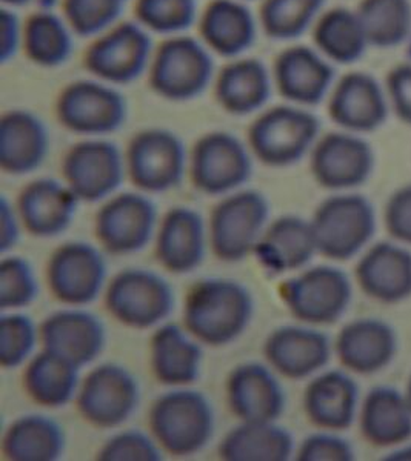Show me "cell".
<instances>
[{"mask_svg":"<svg viewBox=\"0 0 411 461\" xmlns=\"http://www.w3.org/2000/svg\"><path fill=\"white\" fill-rule=\"evenodd\" d=\"M254 312L251 294L232 278H204L187 294L184 325L193 339L211 348L238 340Z\"/></svg>","mask_w":411,"mask_h":461,"instance_id":"obj_1","label":"cell"},{"mask_svg":"<svg viewBox=\"0 0 411 461\" xmlns=\"http://www.w3.org/2000/svg\"><path fill=\"white\" fill-rule=\"evenodd\" d=\"M148 423L162 449L174 456H188L201 452L213 438L215 411L204 393L178 389L151 404Z\"/></svg>","mask_w":411,"mask_h":461,"instance_id":"obj_2","label":"cell"},{"mask_svg":"<svg viewBox=\"0 0 411 461\" xmlns=\"http://www.w3.org/2000/svg\"><path fill=\"white\" fill-rule=\"evenodd\" d=\"M317 252L336 262L356 258L373 240L376 211L365 195L336 194L324 200L311 219Z\"/></svg>","mask_w":411,"mask_h":461,"instance_id":"obj_3","label":"cell"},{"mask_svg":"<svg viewBox=\"0 0 411 461\" xmlns=\"http://www.w3.org/2000/svg\"><path fill=\"white\" fill-rule=\"evenodd\" d=\"M321 122L297 106H274L265 111L248 130L254 158L271 168H287L301 162L315 148Z\"/></svg>","mask_w":411,"mask_h":461,"instance_id":"obj_4","label":"cell"},{"mask_svg":"<svg viewBox=\"0 0 411 461\" xmlns=\"http://www.w3.org/2000/svg\"><path fill=\"white\" fill-rule=\"evenodd\" d=\"M280 300L296 320L306 325H333L353 299V286L342 269L315 267L280 285Z\"/></svg>","mask_w":411,"mask_h":461,"instance_id":"obj_5","label":"cell"},{"mask_svg":"<svg viewBox=\"0 0 411 461\" xmlns=\"http://www.w3.org/2000/svg\"><path fill=\"white\" fill-rule=\"evenodd\" d=\"M215 62L208 47L188 36L165 41L150 65V85L156 95L173 102L196 99L208 88Z\"/></svg>","mask_w":411,"mask_h":461,"instance_id":"obj_6","label":"cell"},{"mask_svg":"<svg viewBox=\"0 0 411 461\" xmlns=\"http://www.w3.org/2000/svg\"><path fill=\"white\" fill-rule=\"evenodd\" d=\"M269 219V202L258 191H242L211 211L210 245L221 262H242L253 254Z\"/></svg>","mask_w":411,"mask_h":461,"instance_id":"obj_7","label":"cell"},{"mask_svg":"<svg viewBox=\"0 0 411 461\" xmlns=\"http://www.w3.org/2000/svg\"><path fill=\"white\" fill-rule=\"evenodd\" d=\"M105 306L122 325L150 330L173 312L174 291L164 277L153 271L125 269L108 285Z\"/></svg>","mask_w":411,"mask_h":461,"instance_id":"obj_8","label":"cell"},{"mask_svg":"<svg viewBox=\"0 0 411 461\" xmlns=\"http://www.w3.org/2000/svg\"><path fill=\"white\" fill-rule=\"evenodd\" d=\"M125 160L132 185L148 194L178 188L187 171L182 139L160 128L145 130L132 137Z\"/></svg>","mask_w":411,"mask_h":461,"instance_id":"obj_9","label":"cell"},{"mask_svg":"<svg viewBox=\"0 0 411 461\" xmlns=\"http://www.w3.org/2000/svg\"><path fill=\"white\" fill-rule=\"evenodd\" d=\"M141 402L136 377L128 369L105 363L93 369L80 383L76 403L82 419L101 429L123 425Z\"/></svg>","mask_w":411,"mask_h":461,"instance_id":"obj_10","label":"cell"},{"mask_svg":"<svg viewBox=\"0 0 411 461\" xmlns=\"http://www.w3.org/2000/svg\"><path fill=\"white\" fill-rule=\"evenodd\" d=\"M60 125L84 136H104L121 130L128 117L125 97L105 82L79 80L60 93L56 105Z\"/></svg>","mask_w":411,"mask_h":461,"instance_id":"obj_11","label":"cell"},{"mask_svg":"<svg viewBox=\"0 0 411 461\" xmlns=\"http://www.w3.org/2000/svg\"><path fill=\"white\" fill-rule=\"evenodd\" d=\"M153 42L147 28L125 22L99 37L85 53V68L111 85L139 79L153 60Z\"/></svg>","mask_w":411,"mask_h":461,"instance_id":"obj_12","label":"cell"},{"mask_svg":"<svg viewBox=\"0 0 411 461\" xmlns=\"http://www.w3.org/2000/svg\"><path fill=\"white\" fill-rule=\"evenodd\" d=\"M190 174L195 188L204 194H227L251 178L253 162L238 137L208 132L193 148Z\"/></svg>","mask_w":411,"mask_h":461,"instance_id":"obj_13","label":"cell"},{"mask_svg":"<svg viewBox=\"0 0 411 461\" xmlns=\"http://www.w3.org/2000/svg\"><path fill=\"white\" fill-rule=\"evenodd\" d=\"M310 169L321 188L350 191L373 176L375 152L358 134L330 132L311 149Z\"/></svg>","mask_w":411,"mask_h":461,"instance_id":"obj_14","label":"cell"},{"mask_svg":"<svg viewBox=\"0 0 411 461\" xmlns=\"http://www.w3.org/2000/svg\"><path fill=\"white\" fill-rule=\"evenodd\" d=\"M47 280L54 299L60 303L69 306L93 303L105 286V258L90 243L69 241L50 258Z\"/></svg>","mask_w":411,"mask_h":461,"instance_id":"obj_15","label":"cell"},{"mask_svg":"<svg viewBox=\"0 0 411 461\" xmlns=\"http://www.w3.org/2000/svg\"><path fill=\"white\" fill-rule=\"evenodd\" d=\"M127 160L114 143L85 140L69 148L62 163L65 184L80 202L96 203L121 188Z\"/></svg>","mask_w":411,"mask_h":461,"instance_id":"obj_16","label":"cell"},{"mask_svg":"<svg viewBox=\"0 0 411 461\" xmlns=\"http://www.w3.org/2000/svg\"><path fill=\"white\" fill-rule=\"evenodd\" d=\"M158 210L142 194L125 193L104 204L96 215V236L111 256L142 251L151 241Z\"/></svg>","mask_w":411,"mask_h":461,"instance_id":"obj_17","label":"cell"},{"mask_svg":"<svg viewBox=\"0 0 411 461\" xmlns=\"http://www.w3.org/2000/svg\"><path fill=\"white\" fill-rule=\"evenodd\" d=\"M399 351L396 330L385 320L365 317L343 326L334 352L347 371L359 375L380 373L395 362Z\"/></svg>","mask_w":411,"mask_h":461,"instance_id":"obj_18","label":"cell"},{"mask_svg":"<svg viewBox=\"0 0 411 461\" xmlns=\"http://www.w3.org/2000/svg\"><path fill=\"white\" fill-rule=\"evenodd\" d=\"M228 408L241 423H276L285 412V391L269 367L243 363L227 380Z\"/></svg>","mask_w":411,"mask_h":461,"instance_id":"obj_19","label":"cell"},{"mask_svg":"<svg viewBox=\"0 0 411 461\" xmlns=\"http://www.w3.org/2000/svg\"><path fill=\"white\" fill-rule=\"evenodd\" d=\"M328 114L343 131L373 132L387 121L388 97L370 74L350 73L334 85Z\"/></svg>","mask_w":411,"mask_h":461,"instance_id":"obj_20","label":"cell"},{"mask_svg":"<svg viewBox=\"0 0 411 461\" xmlns=\"http://www.w3.org/2000/svg\"><path fill=\"white\" fill-rule=\"evenodd\" d=\"M332 351L327 334L304 326L278 328L264 343L269 366L290 380H304L319 373L330 362Z\"/></svg>","mask_w":411,"mask_h":461,"instance_id":"obj_21","label":"cell"},{"mask_svg":"<svg viewBox=\"0 0 411 461\" xmlns=\"http://www.w3.org/2000/svg\"><path fill=\"white\" fill-rule=\"evenodd\" d=\"M356 282L369 299L384 304L411 297V251L397 241H379L356 265Z\"/></svg>","mask_w":411,"mask_h":461,"instance_id":"obj_22","label":"cell"},{"mask_svg":"<svg viewBox=\"0 0 411 461\" xmlns=\"http://www.w3.org/2000/svg\"><path fill=\"white\" fill-rule=\"evenodd\" d=\"M79 202L68 185L54 178H39L22 189L17 212L32 236L51 239L68 230Z\"/></svg>","mask_w":411,"mask_h":461,"instance_id":"obj_23","label":"cell"},{"mask_svg":"<svg viewBox=\"0 0 411 461\" xmlns=\"http://www.w3.org/2000/svg\"><path fill=\"white\" fill-rule=\"evenodd\" d=\"M253 254L259 267L274 277L306 267L319 254L311 221L297 215L276 219L259 239Z\"/></svg>","mask_w":411,"mask_h":461,"instance_id":"obj_24","label":"cell"},{"mask_svg":"<svg viewBox=\"0 0 411 461\" xmlns=\"http://www.w3.org/2000/svg\"><path fill=\"white\" fill-rule=\"evenodd\" d=\"M274 82L280 95L296 105H319L334 82V68L319 51L291 47L276 59Z\"/></svg>","mask_w":411,"mask_h":461,"instance_id":"obj_25","label":"cell"},{"mask_svg":"<svg viewBox=\"0 0 411 461\" xmlns=\"http://www.w3.org/2000/svg\"><path fill=\"white\" fill-rule=\"evenodd\" d=\"M43 349L58 352L79 367L101 356L106 343L105 326L95 314L82 310L59 311L39 328Z\"/></svg>","mask_w":411,"mask_h":461,"instance_id":"obj_26","label":"cell"},{"mask_svg":"<svg viewBox=\"0 0 411 461\" xmlns=\"http://www.w3.org/2000/svg\"><path fill=\"white\" fill-rule=\"evenodd\" d=\"M304 412L322 430L352 428L359 415V386L350 374L332 369L313 378L304 391Z\"/></svg>","mask_w":411,"mask_h":461,"instance_id":"obj_27","label":"cell"},{"mask_svg":"<svg viewBox=\"0 0 411 461\" xmlns=\"http://www.w3.org/2000/svg\"><path fill=\"white\" fill-rule=\"evenodd\" d=\"M156 258L169 273H193L206 258V223L197 211L176 206L162 219Z\"/></svg>","mask_w":411,"mask_h":461,"instance_id":"obj_28","label":"cell"},{"mask_svg":"<svg viewBox=\"0 0 411 461\" xmlns=\"http://www.w3.org/2000/svg\"><path fill=\"white\" fill-rule=\"evenodd\" d=\"M50 151V132L41 117L27 110H11L0 119V168L25 176L42 167Z\"/></svg>","mask_w":411,"mask_h":461,"instance_id":"obj_29","label":"cell"},{"mask_svg":"<svg viewBox=\"0 0 411 461\" xmlns=\"http://www.w3.org/2000/svg\"><path fill=\"white\" fill-rule=\"evenodd\" d=\"M361 434L376 447H396L411 440V406L393 386L370 389L359 408Z\"/></svg>","mask_w":411,"mask_h":461,"instance_id":"obj_30","label":"cell"},{"mask_svg":"<svg viewBox=\"0 0 411 461\" xmlns=\"http://www.w3.org/2000/svg\"><path fill=\"white\" fill-rule=\"evenodd\" d=\"M258 23L241 0H213L201 21V36L208 50L222 58H238L253 47Z\"/></svg>","mask_w":411,"mask_h":461,"instance_id":"obj_31","label":"cell"},{"mask_svg":"<svg viewBox=\"0 0 411 461\" xmlns=\"http://www.w3.org/2000/svg\"><path fill=\"white\" fill-rule=\"evenodd\" d=\"M202 348L174 323L160 326L150 343L154 377L165 386H188L199 378Z\"/></svg>","mask_w":411,"mask_h":461,"instance_id":"obj_32","label":"cell"},{"mask_svg":"<svg viewBox=\"0 0 411 461\" xmlns=\"http://www.w3.org/2000/svg\"><path fill=\"white\" fill-rule=\"evenodd\" d=\"M271 76L262 60L239 59L228 63L217 76L216 99L233 115L262 110L271 95Z\"/></svg>","mask_w":411,"mask_h":461,"instance_id":"obj_33","label":"cell"},{"mask_svg":"<svg viewBox=\"0 0 411 461\" xmlns=\"http://www.w3.org/2000/svg\"><path fill=\"white\" fill-rule=\"evenodd\" d=\"M79 369L67 357L43 349L23 373L28 397L43 408H64L79 393Z\"/></svg>","mask_w":411,"mask_h":461,"instance_id":"obj_34","label":"cell"},{"mask_svg":"<svg viewBox=\"0 0 411 461\" xmlns=\"http://www.w3.org/2000/svg\"><path fill=\"white\" fill-rule=\"evenodd\" d=\"M64 428L45 415H23L6 428L2 451L13 461H56L64 456Z\"/></svg>","mask_w":411,"mask_h":461,"instance_id":"obj_35","label":"cell"},{"mask_svg":"<svg viewBox=\"0 0 411 461\" xmlns=\"http://www.w3.org/2000/svg\"><path fill=\"white\" fill-rule=\"evenodd\" d=\"M293 454V435L276 423H241L219 445L225 461H287Z\"/></svg>","mask_w":411,"mask_h":461,"instance_id":"obj_36","label":"cell"},{"mask_svg":"<svg viewBox=\"0 0 411 461\" xmlns=\"http://www.w3.org/2000/svg\"><path fill=\"white\" fill-rule=\"evenodd\" d=\"M317 51L336 63H353L362 58L369 47V37L358 11L333 8L315 23Z\"/></svg>","mask_w":411,"mask_h":461,"instance_id":"obj_37","label":"cell"},{"mask_svg":"<svg viewBox=\"0 0 411 461\" xmlns=\"http://www.w3.org/2000/svg\"><path fill=\"white\" fill-rule=\"evenodd\" d=\"M74 32L68 22L51 11H37L23 28V50L39 67L56 68L73 54Z\"/></svg>","mask_w":411,"mask_h":461,"instance_id":"obj_38","label":"cell"},{"mask_svg":"<svg viewBox=\"0 0 411 461\" xmlns=\"http://www.w3.org/2000/svg\"><path fill=\"white\" fill-rule=\"evenodd\" d=\"M356 11L373 47H396L410 37V0H362Z\"/></svg>","mask_w":411,"mask_h":461,"instance_id":"obj_39","label":"cell"},{"mask_svg":"<svg viewBox=\"0 0 411 461\" xmlns=\"http://www.w3.org/2000/svg\"><path fill=\"white\" fill-rule=\"evenodd\" d=\"M325 0H264L260 25L274 41H291L316 23Z\"/></svg>","mask_w":411,"mask_h":461,"instance_id":"obj_40","label":"cell"},{"mask_svg":"<svg viewBox=\"0 0 411 461\" xmlns=\"http://www.w3.org/2000/svg\"><path fill=\"white\" fill-rule=\"evenodd\" d=\"M136 16L148 32L179 34L195 23L197 0H137Z\"/></svg>","mask_w":411,"mask_h":461,"instance_id":"obj_41","label":"cell"},{"mask_svg":"<svg viewBox=\"0 0 411 461\" xmlns=\"http://www.w3.org/2000/svg\"><path fill=\"white\" fill-rule=\"evenodd\" d=\"M125 0H65V21L74 34L96 36L119 21Z\"/></svg>","mask_w":411,"mask_h":461,"instance_id":"obj_42","label":"cell"},{"mask_svg":"<svg viewBox=\"0 0 411 461\" xmlns=\"http://www.w3.org/2000/svg\"><path fill=\"white\" fill-rule=\"evenodd\" d=\"M39 297V284L32 265L23 258L11 256L0 263V308H27Z\"/></svg>","mask_w":411,"mask_h":461,"instance_id":"obj_43","label":"cell"},{"mask_svg":"<svg viewBox=\"0 0 411 461\" xmlns=\"http://www.w3.org/2000/svg\"><path fill=\"white\" fill-rule=\"evenodd\" d=\"M39 330L28 315L4 314L0 319V365L4 369H14L32 357Z\"/></svg>","mask_w":411,"mask_h":461,"instance_id":"obj_44","label":"cell"},{"mask_svg":"<svg viewBox=\"0 0 411 461\" xmlns=\"http://www.w3.org/2000/svg\"><path fill=\"white\" fill-rule=\"evenodd\" d=\"M101 461H159L162 454L142 430L130 429L113 435L97 452Z\"/></svg>","mask_w":411,"mask_h":461,"instance_id":"obj_45","label":"cell"},{"mask_svg":"<svg viewBox=\"0 0 411 461\" xmlns=\"http://www.w3.org/2000/svg\"><path fill=\"white\" fill-rule=\"evenodd\" d=\"M354 458L353 445L332 430L308 435L296 452V460L299 461H353Z\"/></svg>","mask_w":411,"mask_h":461,"instance_id":"obj_46","label":"cell"},{"mask_svg":"<svg viewBox=\"0 0 411 461\" xmlns=\"http://www.w3.org/2000/svg\"><path fill=\"white\" fill-rule=\"evenodd\" d=\"M384 225L393 240L411 247V184L396 189L387 200Z\"/></svg>","mask_w":411,"mask_h":461,"instance_id":"obj_47","label":"cell"},{"mask_svg":"<svg viewBox=\"0 0 411 461\" xmlns=\"http://www.w3.org/2000/svg\"><path fill=\"white\" fill-rule=\"evenodd\" d=\"M387 97L399 121L411 126V63H402L388 73Z\"/></svg>","mask_w":411,"mask_h":461,"instance_id":"obj_48","label":"cell"},{"mask_svg":"<svg viewBox=\"0 0 411 461\" xmlns=\"http://www.w3.org/2000/svg\"><path fill=\"white\" fill-rule=\"evenodd\" d=\"M23 42V30L14 11L4 8L0 13V60L8 63L14 58L19 45Z\"/></svg>","mask_w":411,"mask_h":461,"instance_id":"obj_49","label":"cell"},{"mask_svg":"<svg viewBox=\"0 0 411 461\" xmlns=\"http://www.w3.org/2000/svg\"><path fill=\"white\" fill-rule=\"evenodd\" d=\"M19 221H17L16 212L13 210L10 202L6 197H2L0 204V251H11L16 247L19 241Z\"/></svg>","mask_w":411,"mask_h":461,"instance_id":"obj_50","label":"cell"},{"mask_svg":"<svg viewBox=\"0 0 411 461\" xmlns=\"http://www.w3.org/2000/svg\"><path fill=\"white\" fill-rule=\"evenodd\" d=\"M384 461H411V440L404 445L396 446L393 451L382 458Z\"/></svg>","mask_w":411,"mask_h":461,"instance_id":"obj_51","label":"cell"},{"mask_svg":"<svg viewBox=\"0 0 411 461\" xmlns=\"http://www.w3.org/2000/svg\"><path fill=\"white\" fill-rule=\"evenodd\" d=\"M28 2H32V0H2V4H4L5 6H8V8L25 5V4H28Z\"/></svg>","mask_w":411,"mask_h":461,"instance_id":"obj_52","label":"cell"},{"mask_svg":"<svg viewBox=\"0 0 411 461\" xmlns=\"http://www.w3.org/2000/svg\"><path fill=\"white\" fill-rule=\"evenodd\" d=\"M406 399H408V402H410V406H411V374H410V377H408V383H406Z\"/></svg>","mask_w":411,"mask_h":461,"instance_id":"obj_53","label":"cell"},{"mask_svg":"<svg viewBox=\"0 0 411 461\" xmlns=\"http://www.w3.org/2000/svg\"><path fill=\"white\" fill-rule=\"evenodd\" d=\"M410 50H411V45H410Z\"/></svg>","mask_w":411,"mask_h":461,"instance_id":"obj_54","label":"cell"},{"mask_svg":"<svg viewBox=\"0 0 411 461\" xmlns=\"http://www.w3.org/2000/svg\"><path fill=\"white\" fill-rule=\"evenodd\" d=\"M125 2H127V0H125Z\"/></svg>","mask_w":411,"mask_h":461,"instance_id":"obj_55","label":"cell"}]
</instances>
